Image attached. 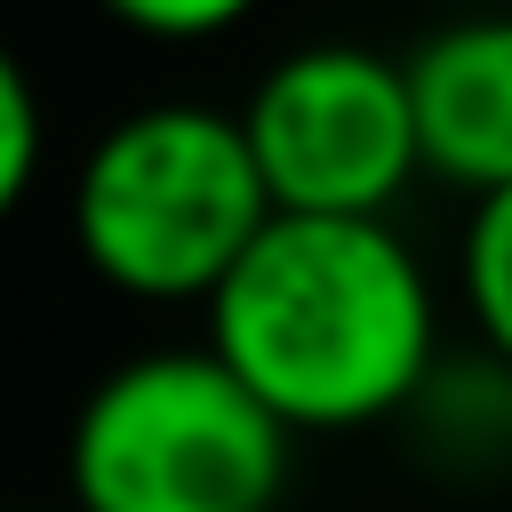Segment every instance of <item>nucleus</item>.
<instances>
[{
  "label": "nucleus",
  "mask_w": 512,
  "mask_h": 512,
  "mask_svg": "<svg viewBox=\"0 0 512 512\" xmlns=\"http://www.w3.org/2000/svg\"><path fill=\"white\" fill-rule=\"evenodd\" d=\"M40 152H48L40 88H32L24 56L0 40V224L24 208V192H32V176H40Z\"/></svg>",
  "instance_id": "8"
},
{
  "label": "nucleus",
  "mask_w": 512,
  "mask_h": 512,
  "mask_svg": "<svg viewBox=\"0 0 512 512\" xmlns=\"http://www.w3.org/2000/svg\"><path fill=\"white\" fill-rule=\"evenodd\" d=\"M264 224L272 200L240 112L216 104H136L80 152L72 176V240L88 272L136 304H208Z\"/></svg>",
  "instance_id": "2"
},
{
  "label": "nucleus",
  "mask_w": 512,
  "mask_h": 512,
  "mask_svg": "<svg viewBox=\"0 0 512 512\" xmlns=\"http://www.w3.org/2000/svg\"><path fill=\"white\" fill-rule=\"evenodd\" d=\"M0 512H48V504H0Z\"/></svg>",
  "instance_id": "10"
},
{
  "label": "nucleus",
  "mask_w": 512,
  "mask_h": 512,
  "mask_svg": "<svg viewBox=\"0 0 512 512\" xmlns=\"http://www.w3.org/2000/svg\"><path fill=\"white\" fill-rule=\"evenodd\" d=\"M208 352L280 432H360L440 360V296L392 216H272L208 296Z\"/></svg>",
  "instance_id": "1"
},
{
  "label": "nucleus",
  "mask_w": 512,
  "mask_h": 512,
  "mask_svg": "<svg viewBox=\"0 0 512 512\" xmlns=\"http://www.w3.org/2000/svg\"><path fill=\"white\" fill-rule=\"evenodd\" d=\"M408 432V456L440 480H504L512 472V360L480 352H448L424 368V384L408 392V408L392 416Z\"/></svg>",
  "instance_id": "6"
},
{
  "label": "nucleus",
  "mask_w": 512,
  "mask_h": 512,
  "mask_svg": "<svg viewBox=\"0 0 512 512\" xmlns=\"http://www.w3.org/2000/svg\"><path fill=\"white\" fill-rule=\"evenodd\" d=\"M416 168L456 192L512 184V8L504 16H448L400 56Z\"/></svg>",
  "instance_id": "5"
},
{
  "label": "nucleus",
  "mask_w": 512,
  "mask_h": 512,
  "mask_svg": "<svg viewBox=\"0 0 512 512\" xmlns=\"http://www.w3.org/2000/svg\"><path fill=\"white\" fill-rule=\"evenodd\" d=\"M96 8L144 40H216L256 16V0H96Z\"/></svg>",
  "instance_id": "9"
},
{
  "label": "nucleus",
  "mask_w": 512,
  "mask_h": 512,
  "mask_svg": "<svg viewBox=\"0 0 512 512\" xmlns=\"http://www.w3.org/2000/svg\"><path fill=\"white\" fill-rule=\"evenodd\" d=\"M296 432L208 352L168 344L104 368L72 416V512H280Z\"/></svg>",
  "instance_id": "3"
},
{
  "label": "nucleus",
  "mask_w": 512,
  "mask_h": 512,
  "mask_svg": "<svg viewBox=\"0 0 512 512\" xmlns=\"http://www.w3.org/2000/svg\"><path fill=\"white\" fill-rule=\"evenodd\" d=\"M240 136L272 216H392L424 176L400 56L360 40L288 48L240 104Z\"/></svg>",
  "instance_id": "4"
},
{
  "label": "nucleus",
  "mask_w": 512,
  "mask_h": 512,
  "mask_svg": "<svg viewBox=\"0 0 512 512\" xmlns=\"http://www.w3.org/2000/svg\"><path fill=\"white\" fill-rule=\"evenodd\" d=\"M456 288H464L480 344L496 360H512V184L472 200L464 240H456Z\"/></svg>",
  "instance_id": "7"
}]
</instances>
